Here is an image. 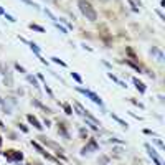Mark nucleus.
Instances as JSON below:
<instances>
[{
  "label": "nucleus",
  "mask_w": 165,
  "mask_h": 165,
  "mask_svg": "<svg viewBox=\"0 0 165 165\" xmlns=\"http://www.w3.org/2000/svg\"><path fill=\"white\" fill-rule=\"evenodd\" d=\"M78 7H79V12L86 17V20H89V21L98 20V13H96L94 7L89 3L88 0H78Z\"/></svg>",
  "instance_id": "nucleus-1"
},
{
  "label": "nucleus",
  "mask_w": 165,
  "mask_h": 165,
  "mask_svg": "<svg viewBox=\"0 0 165 165\" xmlns=\"http://www.w3.org/2000/svg\"><path fill=\"white\" fill-rule=\"evenodd\" d=\"M74 107H76V111H78V112H79V114H81L82 117H86V119H88L89 122L96 124L98 127H99V125H101V124H99V121H98V119L94 117V116H93V114H91V112H89L88 109H84V107H82V106H81V104H79V103H74Z\"/></svg>",
  "instance_id": "nucleus-2"
},
{
  "label": "nucleus",
  "mask_w": 165,
  "mask_h": 165,
  "mask_svg": "<svg viewBox=\"0 0 165 165\" xmlns=\"http://www.w3.org/2000/svg\"><path fill=\"white\" fill-rule=\"evenodd\" d=\"M76 91H78V93H81V94H84L86 98H89L94 104H98V106H103V99L99 98V96H98L96 93L89 91V89H84V88H76Z\"/></svg>",
  "instance_id": "nucleus-3"
},
{
  "label": "nucleus",
  "mask_w": 165,
  "mask_h": 165,
  "mask_svg": "<svg viewBox=\"0 0 165 165\" xmlns=\"http://www.w3.org/2000/svg\"><path fill=\"white\" fill-rule=\"evenodd\" d=\"M0 69L3 73V82H5V86L7 88H13V74H12V71L8 69V66L0 64Z\"/></svg>",
  "instance_id": "nucleus-4"
},
{
  "label": "nucleus",
  "mask_w": 165,
  "mask_h": 165,
  "mask_svg": "<svg viewBox=\"0 0 165 165\" xmlns=\"http://www.w3.org/2000/svg\"><path fill=\"white\" fill-rule=\"evenodd\" d=\"M3 155H5V159L8 160V162H20V160L23 159V154L18 152V150H13V149L3 152Z\"/></svg>",
  "instance_id": "nucleus-5"
},
{
  "label": "nucleus",
  "mask_w": 165,
  "mask_h": 165,
  "mask_svg": "<svg viewBox=\"0 0 165 165\" xmlns=\"http://www.w3.org/2000/svg\"><path fill=\"white\" fill-rule=\"evenodd\" d=\"M38 139H41V142H43V144L46 145V147H50V149H53V150H55V152H56V154H63V152H64V150H63V147H61V145H58L56 142H53V140L46 139V137H43V135H40Z\"/></svg>",
  "instance_id": "nucleus-6"
},
{
  "label": "nucleus",
  "mask_w": 165,
  "mask_h": 165,
  "mask_svg": "<svg viewBox=\"0 0 165 165\" xmlns=\"http://www.w3.org/2000/svg\"><path fill=\"white\" fill-rule=\"evenodd\" d=\"M145 150H147V154H149L150 159L155 162V165H164V160L160 159V155L157 154V152L152 149V147H150V144H145Z\"/></svg>",
  "instance_id": "nucleus-7"
},
{
  "label": "nucleus",
  "mask_w": 165,
  "mask_h": 165,
  "mask_svg": "<svg viewBox=\"0 0 165 165\" xmlns=\"http://www.w3.org/2000/svg\"><path fill=\"white\" fill-rule=\"evenodd\" d=\"M99 149V145H98V142L94 139H91L88 142V145H84L82 147V150H81V154H88V152H93V150H98Z\"/></svg>",
  "instance_id": "nucleus-8"
},
{
  "label": "nucleus",
  "mask_w": 165,
  "mask_h": 165,
  "mask_svg": "<svg viewBox=\"0 0 165 165\" xmlns=\"http://www.w3.org/2000/svg\"><path fill=\"white\" fill-rule=\"evenodd\" d=\"M26 119H28V122H30L31 125L35 127V129H38V130L43 129V125L40 124V121H38V119H36L35 116H33V114H28V116H26Z\"/></svg>",
  "instance_id": "nucleus-9"
},
{
  "label": "nucleus",
  "mask_w": 165,
  "mask_h": 165,
  "mask_svg": "<svg viewBox=\"0 0 165 165\" xmlns=\"http://www.w3.org/2000/svg\"><path fill=\"white\" fill-rule=\"evenodd\" d=\"M132 82H134V86L137 88V91H139L140 94H144V93H145V89H147V88H145V84L140 81L139 78H132Z\"/></svg>",
  "instance_id": "nucleus-10"
},
{
  "label": "nucleus",
  "mask_w": 165,
  "mask_h": 165,
  "mask_svg": "<svg viewBox=\"0 0 165 165\" xmlns=\"http://www.w3.org/2000/svg\"><path fill=\"white\" fill-rule=\"evenodd\" d=\"M58 132H60V135H63L64 139H69V134H68L66 124L64 122H58Z\"/></svg>",
  "instance_id": "nucleus-11"
},
{
  "label": "nucleus",
  "mask_w": 165,
  "mask_h": 165,
  "mask_svg": "<svg viewBox=\"0 0 165 165\" xmlns=\"http://www.w3.org/2000/svg\"><path fill=\"white\" fill-rule=\"evenodd\" d=\"M150 53H152V55H155V56H157V61H160V63H164V53L160 51L159 48H155V46H152V48H150Z\"/></svg>",
  "instance_id": "nucleus-12"
},
{
  "label": "nucleus",
  "mask_w": 165,
  "mask_h": 165,
  "mask_svg": "<svg viewBox=\"0 0 165 165\" xmlns=\"http://www.w3.org/2000/svg\"><path fill=\"white\" fill-rule=\"evenodd\" d=\"M107 78H109V79H112L114 82H117L119 86H122V88H127V84H125V82H124L122 79H119L117 76H114L112 73H107Z\"/></svg>",
  "instance_id": "nucleus-13"
},
{
  "label": "nucleus",
  "mask_w": 165,
  "mask_h": 165,
  "mask_svg": "<svg viewBox=\"0 0 165 165\" xmlns=\"http://www.w3.org/2000/svg\"><path fill=\"white\" fill-rule=\"evenodd\" d=\"M33 104H35L36 107L43 109V111H45V112H46V114H50V112H51V109H50V107H46V106H43V104H41L40 101H38V99H33Z\"/></svg>",
  "instance_id": "nucleus-14"
},
{
  "label": "nucleus",
  "mask_w": 165,
  "mask_h": 165,
  "mask_svg": "<svg viewBox=\"0 0 165 165\" xmlns=\"http://www.w3.org/2000/svg\"><path fill=\"white\" fill-rule=\"evenodd\" d=\"M125 64H127V66H130V68H132V69H135V71H137V73H142V69H140V66H139V64H135V63L132 61V60H125Z\"/></svg>",
  "instance_id": "nucleus-15"
},
{
  "label": "nucleus",
  "mask_w": 165,
  "mask_h": 165,
  "mask_svg": "<svg viewBox=\"0 0 165 165\" xmlns=\"http://www.w3.org/2000/svg\"><path fill=\"white\" fill-rule=\"evenodd\" d=\"M28 28H30V30L38 31V33H45V28H43V26H40V25H36V23H30V25H28Z\"/></svg>",
  "instance_id": "nucleus-16"
},
{
  "label": "nucleus",
  "mask_w": 165,
  "mask_h": 165,
  "mask_svg": "<svg viewBox=\"0 0 165 165\" xmlns=\"http://www.w3.org/2000/svg\"><path fill=\"white\" fill-rule=\"evenodd\" d=\"M26 79H28V81L31 82V84H33V88H40V84H38V79H36L35 76H31V74H26Z\"/></svg>",
  "instance_id": "nucleus-17"
},
{
  "label": "nucleus",
  "mask_w": 165,
  "mask_h": 165,
  "mask_svg": "<svg viewBox=\"0 0 165 165\" xmlns=\"http://www.w3.org/2000/svg\"><path fill=\"white\" fill-rule=\"evenodd\" d=\"M28 45H30V50H31V51L38 56V55H40V48H38V45H36V43H33V41H28Z\"/></svg>",
  "instance_id": "nucleus-18"
},
{
  "label": "nucleus",
  "mask_w": 165,
  "mask_h": 165,
  "mask_svg": "<svg viewBox=\"0 0 165 165\" xmlns=\"http://www.w3.org/2000/svg\"><path fill=\"white\" fill-rule=\"evenodd\" d=\"M31 145H33V147H35V149L38 150V152H40V154H45V150H43V147H41V145L38 144V142H35V140H31Z\"/></svg>",
  "instance_id": "nucleus-19"
},
{
  "label": "nucleus",
  "mask_w": 165,
  "mask_h": 165,
  "mask_svg": "<svg viewBox=\"0 0 165 165\" xmlns=\"http://www.w3.org/2000/svg\"><path fill=\"white\" fill-rule=\"evenodd\" d=\"M61 106H63V109H64V112H66L68 116H71V114H73L71 106H69V104H66V103H64V104H61Z\"/></svg>",
  "instance_id": "nucleus-20"
},
{
  "label": "nucleus",
  "mask_w": 165,
  "mask_h": 165,
  "mask_svg": "<svg viewBox=\"0 0 165 165\" xmlns=\"http://www.w3.org/2000/svg\"><path fill=\"white\" fill-rule=\"evenodd\" d=\"M71 78H73V79H74V81H76V82H79V84H81V82H82V78L79 76L78 73H74V71L71 73Z\"/></svg>",
  "instance_id": "nucleus-21"
},
{
  "label": "nucleus",
  "mask_w": 165,
  "mask_h": 165,
  "mask_svg": "<svg viewBox=\"0 0 165 165\" xmlns=\"http://www.w3.org/2000/svg\"><path fill=\"white\" fill-rule=\"evenodd\" d=\"M51 60H53L55 63H56V64H60V66H63V68H66V63L63 61V60H60V58H56V56H53Z\"/></svg>",
  "instance_id": "nucleus-22"
},
{
  "label": "nucleus",
  "mask_w": 165,
  "mask_h": 165,
  "mask_svg": "<svg viewBox=\"0 0 165 165\" xmlns=\"http://www.w3.org/2000/svg\"><path fill=\"white\" fill-rule=\"evenodd\" d=\"M125 51H127V55H129V56L132 58V61H134V60H137V56H135V53L132 51V48H130V46H127V48H125Z\"/></svg>",
  "instance_id": "nucleus-23"
},
{
  "label": "nucleus",
  "mask_w": 165,
  "mask_h": 165,
  "mask_svg": "<svg viewBox=\"0 0 165 165\" xmlns=\"http://www.w3.org/2000/svg\"><path fill=\"white\" fill-rule=\"evenodd\" d=\"M55 26H56L58 30L61 31V33H68V30H66V26H63V25H60L58 21H55Z\"/></svg>",
  "instance_id": "nucleus-24"
},
{
  "label": "nucleus",
  "mask_w": 165,
  "mask_h": 165,
  "mask_svg": "<svg viewBox=\"0 0 165 165\" xmlns=\"http://www.w3.org/2000/svg\"><path fill=\"white\" fill-rule=\"evenodd\" d=\"M111 116H112V119H116V121H117V122L121 124V125H124V127H127V124L124 122V121H122V119H121V117H117L116 114H111Z\"/></svg>",
  "instance_id": "nucleus-25"
},
{
  "label": "nucleus",
  "mask_w": 165,
  "mask_h": 165,
  "mask_svg": "<svg viewBox=\"0 0 165 165\" xmlns=\"http://www.w3.org/2000/svg\"><path fill=\"white\" fill-rule=\"evenodd\" d=\"M23 2H25L26 5H30V7H33V8H36V10H38V8H40V7L36 5L35 2H33V0H23Z\"/></svg>",
  "instance_id": "nucleus-26"
},
{
  "label": "nucleus",
  "mask_w": 165,
  "mask_h": 165,
  "mask_svg": "<svg viewBox=\"0 0 165 165\" xmlns=\"http://www.w3.org/2000/svg\"><path fill=\"white\" fill-rule=\"evenodd\" d=\"M15 69H17V71H20V73H23V74H26L25 68H23V66H20V64H18V63H15Z\"/></svg>",
  "instance_id": "nucleus-27"
},
{
  "label": "nucleus",
  "mask_w": 165,
  "mask_h": 165,
  "mask_svg": "<svg viewBox=\"0 0 165 165\" xmlns=\"http://www.w3.org/2000/svg\"><path fill=\"white\" fill-rule=\"evenodd\" d=\"M79 135H81L82 139H86V137H88V132H86L84 129H81V130H79Z\"/></svg>",
  "instance_id": "nucleus-28"
},
{
  "label": "nucleus",
  "mask_w": 165,
  "mask_h": 165,
  "mask_svg": "<svg viewBox=\"0 0 165 165\" xmlns=\"http://www.w3.org/2000/svg\"><path fill=\"white\" fill-rule=\"evenodd\" d=\"M5 18H7L8 21H12V23H13V21H17V20H15V18H13L12 15H7V13H5Z\"/></svg>",
  "instance_id": "nucleus-29"
},
{
  "label": "nucleus",
  "mask_w": 165,
  "mask_h": 165,
  "mask_svg": "<svg viewBox=\"0 0 165 165\" xmlns=\"http://www.w3.org/2000/svg\"><path fill=\"white\" fill-rule=\"evenodd\" d=\"M130 103H132V104H135V106H139V107H144V106H142V104H140L139 101H135V99H130Z\"/></svg>",
  "instance_id": "nucleus-30"
},
{
  "label": "nucleus",
  "mask_w": 165,
  "mask_h": 165,
  "mask_svg": "<svg viewBox=\"0 0 165 165\" xmlns=\"http://www.w3.org/2000/svg\"><path fill=\"white\" fill-rule=\"evenodd\" d=\"M20 129L23 130V132H28V129H26V127H25V125H23V124H20Z\"/></svg>",
  "instance_id": "nucleus-31"
},
{
  "label": "nucleus",
  "mask_w": 165,
  "mask_h": 165,
  "mask_svg": "<svg viewBox=\"0 0 165 165\" xmlns=\"http://www.w3.org/2000/svg\"><path fill=\"white\" fill-rule=\"evenodd\" d=\"M130 2H134L135 5H139V7H140V5H142V3H140V0H130Z\"/></svg>",
  "instance_id": "nucleus-32"
},
{
  "label": "nucleus",
  "mask_w": 165,
  "mask_h": 165,
  "mask_svg": "<svg viewBox=\"0 0 165 165\" xmlns=\"http://www.w3.org/2000/svg\"><path fill=\"white\" fill-rule=\"evenodd\" d=\"M0 15H5V10L2 8V5H0Z\"/></svg>",
  "instance_id": "nucleus-33"
},
{
  "label": "nucleus",
  "mask_w": 165,
  "mask_h": 165,
  "mask_svg": "<svg viewBox=\"0 0 165 165\" xmlns=\"http://www.w3.org/2000/svg\"><path fill=\"white\" fill-rule=\"evenodd\" d=\"M0 127H3V122H2V121H0Z\"/></svg>",
  "instance_id": "nucleus-34"
},
{
  "label": "nucleus",
  "mask_w": 165,
  "mask_h": 165,
  "mask_svg": "<svg viewBox=\"0 0 165 165\" xmlns=\"http://www.w3.org/2000/svg\"><path fill=\"white\" fill-rule=\"evenodd\" d=\"M99 2H103V3H104V2H107V0H99Z\"/></svg>",
  "instance_id": "nucleus-35"
},
{
  "label": "nucleus",
  "mask_w": 165,
  "mask_h": 165,
  "mask_svg": "<svg viewBox=\"0 0 165 165\" xmlns=\"http://www.w3.org/2000/svg\"><path fill=\"white\" fill-rule=\"evenodd\" d=\"M35 165H41V164H40V162H36V164H35Z\"/></svg>",
  "instance_id": "nucleus-36"
},
{
  "label": "nucleus",
  "mask_w": 165,
  "mask_h": 165,
  "mask_svg": "<svg viewBox=\"0 0 165 165\" xmlns=\"http://www.w3.org/2000/svg\"><path fill=\"white\" fill-rule=\"evenodd\" d=\"M0 145H2V137H0Z\"/></svg>",
  "instance_id": "nucleus-37"
},
{
  "label": "nucleus",
  "mask_w": 165,
  "mask_h": 165,
  "mask_svg": "<svg viewBox=\"0 0 165 165\" xmlns=\"http://www.w3.org/2000/svg\"><path fill=\"white\" fill-rule=\"evenodd\" d=\"M0 104H2V98H0Z\"/></svg>",
  "instance_id": "nucleus-38"
},
{
  "label": "nucleus",
  "mask_w": 165,
  "mask_h": 165,
  "mask_svg": "<svg viewBox=\"0 0 165 165\" xmlns=\"http://www.w3.org/2000/svg\"><path fill=\"white\" fill-rule=\"evenodd\" d=\"M51 2H55V0H51Z\"/></svg>",
  "instance_id": "nucleus-39"
}]
</instances>
